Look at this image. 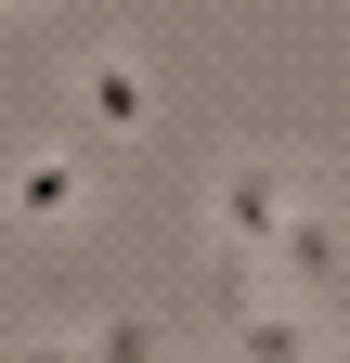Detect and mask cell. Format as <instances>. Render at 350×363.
<instances>
[{
	"mask_svg": "<svg viewBox=\"0 0 350 363\" xmlns=\"http://www.w3.org/2000/svg\"><path fill=\"white\" fill-rule=\"evenodd\" d=\"M78 363H169V325H104V337H78Z\"/></svg>",
	"mask_w": 350,
	"mask_h": 363,
	"instance_id": "8992f818",
	"label": "cell"
},
{
	"mask_svg": "<svg viewBox=\"0 0 350 363\" xmlns=\"http://www.w3.org/2000/svg\"><path fill=\"white\" fill-rule=\"evenodd\" d=\"M78 104H91L104 130H143V65H117V52H104L91 78H78Z\"/></svg>",
	"mask_w": 350,
	"mask_h": 363,
	"instance_id": "5b68a950",
	"label": "cell"
},
{
	"mask_svg": "<svg viewBox=\"0 0 350 363\" xmlns=\"http://www.w3.org/2000/svg\"><path fill=\"white\" fill-rule=\"evenodd\" d=\"M13 208L26 220H78V208H91V169H78V156H26L13 169Z\"/></svg>",
	"mask_w": 350,
	"mask_h": 363,
	"instance_id": "3957f363",
	"label": "cell"
},
{
	"mask_svg": "<svg viewBox=\"0 0 350 363\" xmlns=\"http://www.w3.org/2000/svg\"><path fill=\"white\" fill-rule=\"evenodd\" d=\"M259 259H286V272H298L312 298H337V220H324V208H286V220H273V247H259Z\"/></svg>",
	"mask_w": 350,
	"mask_h": 363,
	"instance_id": "7a4b0ae2",
	"label": "cell"
},
{
	"mask_svg": "<svg viewBox=\"0 0 350 363\" xmlns=\"http://www.w3.org/2000/svg\"><path fill=\"white\" fill-rule=\"evenodd\" d=\"M286 208H298V169H286V156H234V169H221V259H259Z\"/></svg>",
	"mask_w": 350,
	"mask_h": 363,
	"instance_id": "6da1fadb",
	"label": "cell"
},
{
	"mask_svg": "<svg viewBox=\"0 0 350 363\" xmlns=\"http://www.w3.org/2000/svg\"><path fill=\"white\" fill-rule=\"evenodd\" d=\"M234 363H324V350H312L298 311H259V298H247V311H234Z\"/></svg>",
	"mask_w": 350,
	"mask_h": 363,
	"instance_id": "277c9868",
	"label": "cell"
},
{
	"mask_svg": "<svg viewBox=\"0 0 350 363\" xmlns=\"http://www.w3.org/2000/svg\"><path fill=\"white\" fill-rule=\"evenodd\" d=\"M13 363H78V337H39V350H13Z\"/></svg>",
	"mask_w": 350,
	"mask_h": 363,
	"instance_id": "52a82bcc",
	"label": "cell"
}]
</instances>
